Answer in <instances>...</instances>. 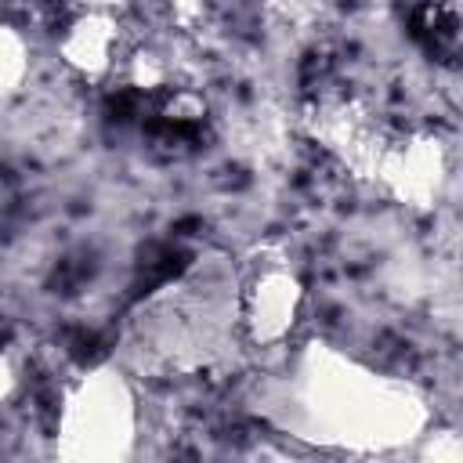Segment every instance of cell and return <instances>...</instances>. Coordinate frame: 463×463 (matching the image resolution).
Here are the masks:
<instances>
[{"label":"cell","mask_w":463,"mask_h":463,"mask_svg":"<svg viewBox=\"0 0 463 463\" xmlns=\"http://www.w3.org/2000/svg\"><path fill=\"white\" fill-rule=\"evenodd\" d=\"M293 402L307 438L351 452L412 445L430 420L420 387L383 376L326 344H311L297 358Z\"/></svg>","instance_id":"obj_1"},{"label":"cell","mask_w":463,"mask_h":463,"mask_svg":"<svg viewBox=\"0 0 463 463\" xmlns=\"http://www.w3.org/2000/svg\"><path fill=\"white\" fill-rule=\"evenodd\" d=\"M137 441V394L116 365L80 373L58 402L54 449L72 463H116Z\"/></svg>","instance_id":"obj_2"},{"label":"cell","mask_w":463,"mask_h":463,"mask_svg":"<svg viewBox=\"0 0 463 463\" xmlns=\"http://www.w3.org/2000/svg\"><path fill=\"white\" fill-rule=\"evenodd\" d=\"M300 130L344 170L373 181L391 127L358 98H318L300 109Z\"/></svg>","instance_id":"obj_3"},{"label":"cell","mask_w":463,"mask_h":463,"mask_svg":"<svg viewBox=\"0 0 463 463\" xmlns=\"http://www.w3.org/2000/svg\"><path fill=\"white\" fill-rule=\"evenodd\" d=\"M452 156L434 130H391L373 184L409 210H430L449 184Z\"/></svg>","instance_id":"obj_4"},{"label":"cell","mask_w":463,"mask_h":463,"mask_svg":"<svg viewBox=\"0 0 463 463\" xmlns=\"http://www.w3.org/2000/svg\"><path fill=\"white\" fill-rule=\"evenodd\" d=\"M304 307V282L286 257L257 260L239 286V326L250 344H282Z\"/></svg>","instance_id":"obj_5"},{"label":"cell","mask_w":463,"mask_h":463,"mask_svg":"<svg viewBox=\"0 0 463 463\" xmlns=\"http://www.w3.org/2000/svg\"><path fill=\"white\" fill-rule=\"evenodd\" d=\"M127 18L69 11L58 33V58L83 80H101L119 69L127 54Z\"/></svg>","instance_id":"obj_6"},{"label":"cell","mask_w":463,"mask_h":463,"mask_svg":"<svg viewBox=\"0 0 463 463\" xmlns=\"http://www.w3.org/2000/svg\"><path fill=\"white\" fill-rule=\"evenodd\" d=\"M119 72L130 87L137 90H148V94H163L170 87V65L159 51L152 47H130L119 61Z\"/></svg>","instance_id":"obj_7"},{"label":"cell","mask_w":463,"mask_h":463,"mask_svg":"<svg viewBox=\"0 0 463 463\" xmlns=\"http://www.w3.org/2000/svg\"><path fill=\"white\" fill-rule=\"evenodd\" d=\"M25 80H29V40L14 25H4V36H0V87H4L7 98H14Z\"/></svg>","instance_id":"obj_8"},{"label":"cell","mask_w":463,"mask_h":463,"mask_svg":"<svg viewBox=\"0 0 463 463\" xmlns=\"http://www.w3.org/2000/svg\"><path fill=\"white\" fill-rule=\"evenodd\" d=\"M163 116L174 123H195L206 116V101L192 87H166L163 90Z\"/></svg>","instance_id":"obj_9"},{"label":"cell","mask_w":463,"mask_h":463,"mask_svg":"<svg viewBox=\"0 0 463 463\" xmlns=\"http://www.w3.org/2000/svg\"><path fill=\"white\" fill-rule=\"evenodd\" d=\"M420 456L423 459H463V434L459 430H423Z\"/></svg>","instance_id":"obj_10"},{"label":"cell","mask_w":463,"mask_h":463,"mask_svg":"<svg viewBox=\"0 0 463 463\" xmlns=\"http://www.w3.org/2000/svg\"><path fill=\"white\" fill-rule=\"evenodd\" d=\"M264 4L286 25H307L318 14V0H264Z\"/></svg>","instance_id":"obj_11"},{"label":"cell","mask_w":463,"mask_h":463,"mask_svg":"<svg viewBox=\"0 0 463 463\" xmlns=\"http://www.w3.org/2000/svg\"><path fill=\"white\" fill-rule=\"evenodd\" d=\"M134 0H69V11H90V14H112V18H130Z\"/></svg>","instance_id":"obj_12"},{"label":"cell","mask_w":463,"mask_h":463,"mask_svg":"<svg viewBox=\"0 0 463 463\" xmlns=\"http://www.w3.org/2000/svg\"><path fill=\"white\" fill-rule=\"evenodd\" d=\"M170 7V14L181 22V25H192L206 14V0H163Z\"/></svg>","instance_id":"obj_13"}]
</instances>
